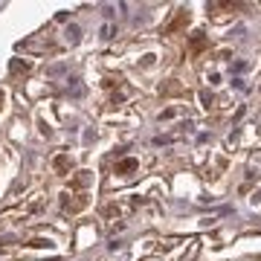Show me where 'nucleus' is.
Wrapping results in <instances>:
<instances>
[{"label": "nucleus", "instance_id": "f257e3e1", "mask_svg": "<svg viewBox=\"0 0 261 261\" xmlns=\"http://www.w3.org/2000/svg\"><path fill=\"white\" fill-rule=\"evenodd\" d=\"M53 168H56V171H67V168H70V154H64V151L56 154V157H53Z\"/></svg>", "mask_w": 261, "mask_h": 261}, {"label": "nucleus", "instance_id": "f03ea898", "mask_svg": "<svg viewBox=\"0 0 261 261\" xmlns=\"http://www.w3.org/2000/svg\"><path fill=\"white\" fill-rule=\"evenodd\" d=\"M9 70H12L15 75H18V73H29V70H32V64H29V61H20V58H12Z\"/></svg>", "mask_w": 261, "mask_h": 261}, {"label": "nucleus", "instance_id": "7ed1b4c3", "mask_svg": "<svg viewBox=\"0 0 261 261\" xmlns=\"http://www.w3.org/2000/svg\"><path fill=\"white\" fill-rule=\"evenodd\" d=\"M79 38H82V29L79 27H67L64 29V41L67 44H79Z\"/></svg>", "mask_w": 261, "mask_h": 261}, {"label": "nucleus", "instance_id": "20e7f679", "mask_svg": "<svg viewBox=\"0 0 261 261\" xmlns=\"http://www.w3.org/2000/svg\"><path fill=\"white\" fill-rule=\"evenodd\" d=\"M90 180H93V177H90V171H79V177L73 180V186H75V189H84Z\"/></svg>", "mask_w": 261, "mask_h": 261}, {"label": "nucleus", "instance_id": "39448f33", "mask_svg": "<svg viewBox=\"0 0 261 261\" xmlns=\"http://www.w3.org/2000/svg\"><path fill=\"white\" fill-rule=\"evenodd\" d=\"M29 247H32V250H44V247H53V241H47V238H32Z\"/></svg>", "mask_w": 261, "mask_h": 261}, {"label": "nucleus", "instance_id": "423d86ee", "mask_svg": "<svg viewBox=\"0 0 261 261\" xmlns=\"http://www.w3.org/2000/svg\"><path fill=\"white\" fill-rule=\"evenodd\" d=\"M130 96V87H122L119 93H113V105H119V102H125V99H128Z\"/></svg>", "mask_w": 261, "mask_h": 261}, {"label": "nucleus", "instance_id": "0eeeda50", "mask_svg": "<svg viewBox=\"0 0 261 261\" xmlns=\"http://www.w3.org/2000/svg\"><path fill=\"white\" fill-rule=\"evenodd\" d=\"M134 168H137L134 160H122V163H119V171H134Z\"/></svg>", "mask_w": 261, "mask_h": 261}, {"label": "nucleus", "instance_id": "6e6552de", "mask_svg": "<svg viewBox=\"0 0 261 261\" xmlns=\"http://www.w3.org/2000/svg\"><path fill=\"white\" fill-rule=\"evenodd\" d=\"M163 93H166V96H174V93H180V84H166V87H163Z\"/></svg>", "mask_w": 261, "mask_h": 261}, {"label": "nucleus", "instance_id": "1a4fd4ad", "mask_svg": "<svg viewBox=\"0 0 261 261\" xmlns=\"http://www.w3.org/2000/svg\"><path fill=\"white\" fill-rule=\"evenodd\" d=\"M47 73H49V75H58V73H64V64H53V67H47Z\"/></svg>", "mask_w": 261, "mask_h": 261}, {"label": "nucleus", "instance_id": "9d476101", "mask_svg": "<svg viewBox=\"0 0 261 261\" xmlns=\"http://www.w3.org/2000/svg\"><path fill=\"white\" fill-rule=\"evenodd\" d=\"M174 113H177V111H174V108H168V111H163V113H160V122H163V119H171Z\"/></svg>", "mask_w": 261, "mask_h": 261}, {"label": "nucleus", "instance_id": "9b49d317", "mask_svg": "<svg viewBox=\"0 0 261 261\" xmlns=\"http://www.w3.org/2000/svg\"><path fill=\"white\" fill-rule=\"evenodd\" d=\"M102 38H113V27H111V23H105V27H102Z\"/></svg>", "mask_w": 261, "mask_h": 261}, {"label": "nucleus", "instance_id": "f8f14e48", "mask_svg": "<svg viewBox=\"0 0 261 261\" xmlns=\"http://www.w3.org/2000/svg\"><path fill=\"white\" fill-rule=\"evenodd\" d=\"M200 99H203V105H206V108L212 105V93H200Z\"/></svg>", "mask_w": 261, "mask_h": 261}, {"label": "nucleus", "instance_id": "ddd939ff", "mask_svg": "<svg viewBox=\"0 0 261 261\" xmlns=\"http://www.w3.org/2000/svg\"><path fill=\"white\" fill-rule=\"evenodd\" d=\"M0 105H3V90H0Z\"/></svg>", "mask_w": 261, "mask_h": 261}, {"label": "nucleus", "instance_id": "4468645a", "mask_svg": "<svg viewBox=\"0 0 261 261\" xmlns=\"http://www.w3.org/2000/svg\"><path fill=\"white\" fill-rule=\"evenodd\" d=\"M49 261H58V258H49Z\"/></svg>", "mask_w": 261, "mask_h": 261}]
</instances>
